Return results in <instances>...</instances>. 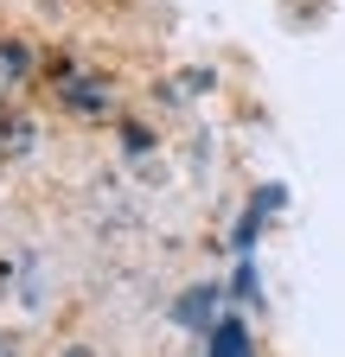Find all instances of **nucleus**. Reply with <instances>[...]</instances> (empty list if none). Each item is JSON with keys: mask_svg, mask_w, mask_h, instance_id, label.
Segmentation results:
<instances>
[{"mask_svg": "<svg viewBox=\"0 0 345 357\" xmlns=\"http://www.w3.org/2000/svg\"><path fill=\"white\" fill-rule=\"evenodd\" d=\"M211 357H249V332L237 319H224L218 332H211Z\"/></svg>", "mask_w": 345, "mask_h": 357, "instance_id": "nucleus-1", "label": "nucleus"}]
</instances>
